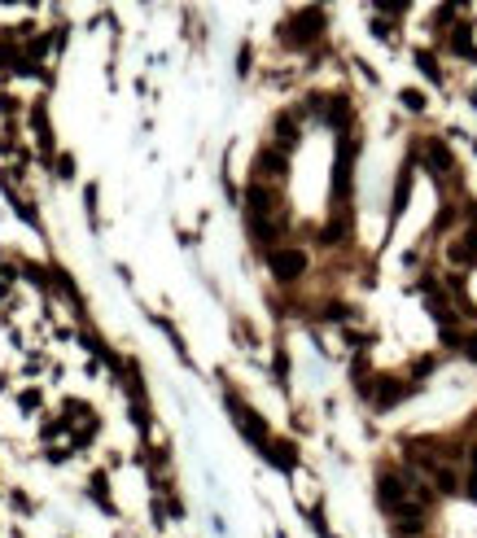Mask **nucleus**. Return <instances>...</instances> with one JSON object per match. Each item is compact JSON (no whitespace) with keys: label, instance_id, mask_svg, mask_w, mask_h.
<instances>
[{"label":"nucleus","instance_id":"8","mask_svg":"<svg viewBox=\"0 0 477 538\" xmlns=\"http://www.w3.org/2000/svg\"><path fill=\"white\" fill-rule=\"evenodd\" d=\"M464 491H469V495L477 499V447L469 451V486H464Z\"/></svg>","mask_w":477,"mask_h":538},{"label":"nucleus","instance_id":"6","mask_svg":"<svg viewBox=\"0 0 477 538\" xmlns=\"http://www.w3.org/2000/svg\"><path fill=\"white\" fill-rule=\"evenodd\" d=\"M272 460L281 468H293V464H298V451H293L289 442H272Z\"/></svg>","mask_w":477,"mask_h":538},{"label":"nucleus","instance_id":"3","mask_svg":"<svg viewBox=\"0 0 477 538\" xmlns=\"http://www.w3.org/2000/svg\"><path fill=\"white\" fill-rule=\"evenodd\" d=\"M320 27H324V18H320L316 9H311V13H302V18L289 27V44H311V40H316V31H320Z\"/></svg>","mask_w":477,"mask_h":538},{"label":"nucleus","instance_id":"1","mask_svg":"<svg viewBox=\"0 0 477 538\" xmlns=\"http://www.w3.org/2000/svg\"><path fill=\"white\" fill-rule=\"evenodd\" d=\"M267 263H272V271H276V281H298V276L307 271V254H302L298 246H272Z\"/></svg>","mask_w":477,"mask_h":538},{"label":"nucleus","instance_id":"5","mask_svg":"<svg viewBox=\"0 0 477 538\" xmlns=\"http://www.w3.org/2000/svg\"><path fill=\"white\" fill-rule=\"evenodd\" d=\"M425 158H430V167L451 171V154H447V144H442V140H425Z\"/></svg>","mask_w":477,"mask_h":538},{"label":"nucleus","instance_id":"7","mask_svg":"<svg viewBox=\"0 0 477 538\" xmlns=\"http://www.w3.org/2000/svg\"><path fill=\"white\" fill-rule=\"evenodd\" d=\"M276 136H281L276 144H281V149H289V144L298 140V123H293V119H281V123H276Z\"/></svg>","mask_w":477,"mask_h":538},{"label":"nucleus","instance_id":"4","mask_svg":"<svg viewBox=\"0 0 477 538\" xmlns=\"http://www.w3.org/2000/svg\"><path fill=\"white\" fill-rule=\"evenodd\" d=\"M254 175L267 179V184H272V179H281V175H285V158L276 154V149H263V154L254 158Z\"/></svg>","mask_w":477,"mask_h":538},{"label":"nucleus","instance_id":"9","mask_svg":"<svg viewBox=\"0 0 477 538\" xmlns=\"http://www.w3.org/2000/svg\"><path fill=\"white\" fill-rule=\"evenodd\" d=\"M403 101H407V110H420L425 96H420V92H403Z\"/></svg>","mask_w":477,"mask_h":538},{"label":"nucleus","instance_id":"2","mask_svg":"<svg viewBox=\"0 0 477 538\" xmlns=\"http://www.w3.org/2000/svg\"><path fill=\"white\" fill-rule=\"evenodd\" d=\"M447 258H451L455 267H473V263H477V227H469V232L451 237V246H447Z\"/></svg>","mask_w":477,"mask_h":538}]
</instances>
